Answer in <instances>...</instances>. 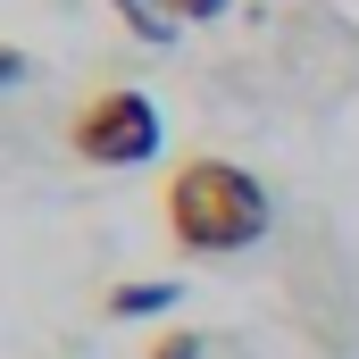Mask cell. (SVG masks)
Returning a JSON list of instances; mask_svg holds the SVG:
<instances>
[{"label": "cell", "instance_id": "obj_1", "mask_svg": "<svg viewBox=\"0 0 359 359\" xmlns=\"http://www.w3.org/2000/svg\"><path fill=\"white\" fill-rule=\"evenodd\" d=\"M159 217H168V243L192 251V259H243V251H259L276 234V192L243 159L192 151L159 184Z\"/></svg>", "mask_w": 359, "mask_h": 359}, {"label": "cell", "instance_id": "obj_2", "mask_svg": "<svg viewBox=\"0 0 359 359\" xmlns=\"http://www.w3.org/2000/svg\"><path fill=\"white\" fill-rule=\"evenodd\" d=\"M168 142V117L159 100L134 84H92L76 109H67V151L84 168H151Z\"/></svg>", "mask_w": 359, "mask_h": 359}, {"label": "cell", "instance_id": "obj_3", "mask_svg": "<svg viewBox=\"0 0 359 359\" xmlns=\"http://www.w3.org/2000/svg\"><path fill=\"white\" fill-rule=\"evenodd\" d=\"M301 243L309 251H292L284 301H292V318H301V334H309L318 359H351L359 351V301H351V284H343V259H334V243H326L318 217L301 226Z\"/></svg>", "mask_w": 359, "mask_h": 359}, {"label": "cell", "instance_id": "obj_4", "mask_svg": "<svg viewBox=\"0 0 359 359\" xmlns=\"http://www.w3.org/2000/svg\"><path fill=\"white\" fill-rule=\"evenodd\" d=\"M176 301H184V292L168 284V276H142V284H109L100 309H109V318H168Z\"/></svg>", "mask_w": 359, "mask_h": 359}, {"label": "cell", "instance_id": "obj_5", "mask_svg": "<svg viewBox=\"0 0 359 359\" xmlns=\"http://www.w3.org/2000/svg\"><path fill=\"white\" fill-rule=\"evenodd\" d=\"M151 359H209V334H159Z\"/></svg>", "mask_w": 359, "mask_h": 359}, {"label": "cell", "instance_id": "obj_6", "mask_svg": "<svg viewBox=\"0 0 359 359\" xmlns=\"http://www.w3.org/2000/svg\"><path fill=\"white\" fill-rule=\"evenodd\" d=\"M25 76H34V59H25L17 42H0V92H17V84H25Z\"/></svg>", "mask_w": 359, "mask_h": 359}, {"label": "cell", "instance_id": "obj_7", "mask_svg": "<svg viewBox=\"0 0 359 359\" xmlns=\"http://www.w3.org/2000/svg\"><path fill=\"white\" fill-rule=\"evenodd\" d=\"M217 8H226V0H168V17H176V25H192V17H217Z\"/></svg>", "mask_w": 359, "mask_h": 359}]
</instances>
